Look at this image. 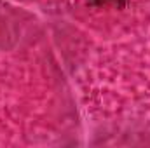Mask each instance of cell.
Wrapping results in <instances>:
<instances>
[{
	"label": "cell",
	"instance_id": "cell-1",
	"mask_svg": "<svg viewBox=\"0 0 150 148\" xmlns=\"http://www.w3.org/2000/svg\"><path fill=\"white\" fill-rule=\"evenodd\" d=\"M86 2L91 7H115V9H124L127 5V0H86Z\"/></svg>",
	"mask_w": 150,
	"mask_h": 148
}]
</instances>
